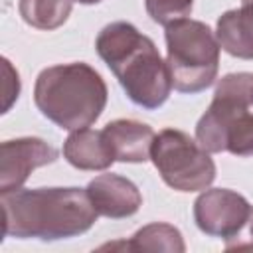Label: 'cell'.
Instances as JSON below:
<instances>
[{"label":"cell","instance_id":"4fadbf2b","mask_svg":"<svg viewBox=\"0 0 253 253\" xmlns=\"http://www.w3.org/2000/svg\"><path fill=\"white\" fill-rule=\"evenodd\" d=\"M101 249H126V251H174L182 253L186 249L180 231L168 223H150L138 229L130 241L107 243Z\"/></svg>","mask_w":253,"mask_h":253},{"label":"cell","instance_id":"277c9868","mask_svg":"<svg viewBox=\"0 0 253 253\" xmlns=\"http://www.w3.org/2000/svg\"><path fill=\"white\" fill-rule=\"evenodd\" d=\"M196 140L208 152L253 156V73L219 79L211 105L196 125Z\"/></svg>","mask_w":253,"mask_h":253},{"label":"cell","instance_id":"9a60e30c","mask_svg":"<svg viewBox=\"0 0 253 253\" xmlns=\"http://www.w3.org/2000/svg\"><path fill=\"white\" fill-rule=\"evenodd\" d=\"M148 16L162 26H168L174 20L188 18L192 12L194 0H144Z\"/></svg>","mask_w":253,"mask_h":253},{"label":"cell","instance_id":"7c38bea8","mask_svg":"<svg viewBox=\"0 0 253 253\" xmlns=\"http://www.w3.org/2000/svg\"><path fill=\"white\" fill-rule=\"evenodd\" d=\"M215 38L229 55L253 59V4H241V8L221 14Z\"/></svg>","mask_w":253,"mask_h":253},{"label":"cell","instance_id":"3957f363","mask_svg":"<svg viewBox=\"0 0 253 253\" xmlns=\"http://www.w3.org/2000/svg\"><path fill=\"white\" fill-rule=\"evenodd\" d=\"M40 113L61 128L77 130L93 125L107 105V85L87 63L45 67L34 87Z\"/></svg>","mask_w":253,"mask_h":253},{"label":"cell","instance_id":"2e32d148","mask_svg":"<svg viewBox=\"0 0 253 253\" xmlns=\"http://www.w3.org/2000/svg\"><path fill=\"white\" fill-rule=\"evenodd\" d=\"M2 67H4V113H6L12 105V101L18 99L20 77H18V71H14V67L10 65L8 59H2Z\"/></svg>","mask_w":253,"mask_h":253},{"label":"cell","instance_id":"d6986e66","mask_svg":"<svg viewBox=\"0 0 253 253\" xmlns=\"http://www.w3.org/2000/svg\"><path fill=\"white\" fill-rule=\"evenodd\" d=\"M241 4H253V0H241Z\"/></svg>","mask_w":253,"mask_h":253},{"label":"cell","instance_id":"6da1fadb","mask_svg":"<svg viewBox=\"0 0 253 253\" xmlns=\"http://www.w3.org/2000/svg\"><path fill=\"white\" fill-rule=\"evenodd\" d=\"M2 235L18 239H67L93 227L99 213L87 190L36 188L2 194Z\"/></svg>","mask_w":253,"mask_h":253},{"label":"cell","instance_id":"e0dca14e","mask_svg":"<svg viewBox=\"0 0 253 253\" xmlns=\"http://www.w3.org/2000/svg\"><path fill=\"white\" fill-rule=\"evenodd\" d=\"M247 227V233L245 237H229L227 243H225V249L227 251H233V249H253V208H251V213H249V219L245 223Z\"/></svg>","mask_w":253,"mask_h":253},{"label":"cell","instance_id":"30bf717a","mask_svg":"<svg viewBox=\"0 0 253 253\" xmlns=\"http://www.w3.org/2000/svg\"><path fill=\"white\" fill-rule=\"evenodd\" d=\"M103 134L119 162H146L150 158L154 130L132 119H117L103 128Z\"/></svg>","mask_w":253,"mask_h":253},{"label":"cell","instance_id":"5b68a950","mask_svg":"<svg viewBox=\"0 0 253 253\" xmlns=\"http://www.w3.org/2000/svg\"><path fill=\"white\" fill-rule=\"evenodd\" d=\"M166 65L180 93L208 89L219 67V42L204 22L180 18L166 26Z\"/></svg>","mask_w":253,"mask_h":253},{"label":"cell","instance_id":"ba28073f","mask_svg":"<svg viewBox=\"0 0 253 253\" xmlns=\"http://www.w3.org/2000/svg\"><path fill=\"white\" fill-rule=\"evenodd\" d=\"M55 160L57 150L42 138L26 136L4 140L0 146V192L8 194L20 190L36 168Z\"/></svg>","mask_w":253,"mask_h":253},{"label":"cell","instance_id":"8992f818","mask_svg":"<svg viewBox=\"0 0 253 253\" xmlns=\"http://www.w3.org/2000/svg\"><path fill=\"white\" fill-rule=\"evenodd\" d=\"M150 160L162 180L178 192L206 190L215 178L210 152L178 128H164L154 136Z\"/></svg>","mask_w":253,"mask_h":253},{"label":"cell","instance_id":"8fae6325","mask_svg":"<svg viewBox=\"0 0 253 253\" xmlns=\"http://www.w3.org/2000/svg\"><path fill=\"white\" fill-rule=\"evenodd\" d=\"M65 160L79 170H107L115 162V154L103 130L77 128L63 144Z\"/></svg>","mask_w":253,"mask_h":253},{"label":"cell","instance_id":"7a4b0ae2","mask_svg":"<svg viewBox=\"0 0 253 253\" xmlns=\"http://www.w3.org/2000/svg\"><path fill=\"white\" fill-rule=\"evenodd\" d=\"M95 49L134 105L158 109L166 103L172 77L148 36L128 22H113L99 32Z\"/></svg>","mask_w":253,"mask_h":253},{"label":"cell","instance_id":"52a82bcc","mask_svg":"<svg viewBox=\"0 0 253 253\" xmlns=\"http://www.w3.org/2000/svg\"><path fill=\"white\" fill-rule=\"evenodd\" d=\"M251 213V206L247 200L231 190L213 188L206 190L194 204V219L196 225L213 237H233L237 235Z\"/></svg>","mask_w":253,"mask_h":253},{"label":"cell","instance_id":"ac0fdd59","mask_svg":"<svg viewBox=\"0 0 253 253\" xmlns=\"http://www.w3.org/2000/svg\"><path fill=\"white\" fill-rule=\"evenodd\" d=\"M77 2H81V4H97L101 0H77Z\"/></svg>","mask_w":253,"mask_h":253},{"label":"cell","instance_id":"5bb4252c","mask_svg":"<svg viewBox=\"0 0 253 253\" xmlns=\"http://www.w3.org/2000/svg\"><path fill=\"white\" fill-rule=\"evenodd\" d=\"M73 0H20V14L26 24L38 30H55L69 18Z\"/></svg>","mask_w":253,"mask_h":253},{"label":"cell","instance_id":"9c48e42d","mask_svg":"<svg viewBox=\"0 0 253 253\" xmlns=\"http://www.w3.org/2000/svg\"><path fill=\"white\" fill-rule=\"evenodd\" d=\"M87 194L99 215L121 219L130 217L142 206L138 188L119 174H101L89 182Z\"/></svg>","mask_w":253,"mask_h":253}]
</instances>
